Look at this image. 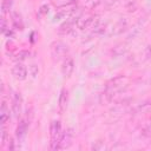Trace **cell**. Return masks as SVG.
Listing matches in <instances>:
<instances>
[{
	"label": "cell",
	"instance_id": "5bb4252c",
	"mask_svg": "<svg viewBox=\"0 0 151 151\" xmlns=\"http://www.w3.org/2000/svg\"><path fill=\"white\" fill-rule=\"evenodd\" d=\"M13 18V26L18 29H22L24 28V24H22V20H21V17L18 14V13H13L12 15Z\"/></svg>",
	"mask_w": 151,
	"mask_h": 151
},
{
	"label": "cell",
	"instance_id": "e0dca14e",
	"mask_svg": "<svg viewBox=\"0 0 151 151\" xmlns=\"http://www.w3.org/2000/svg\"><path fill=\"white\" fill-rule=\"evenodd\" d=\"M6 140H7V132L2 126V130H1V146H4L6 144Z\"/></svg>",
	"mask_w": 151,
	"mask_h": 151
},
{
	"label": "cell",
	"instance_id": "44dd1931",
	"mask_svg": "<svg viewBox=\"0 0 151 151\" xmlns=\"http://www.w3.org/2000/svg\"><path fill=\"white\" fill-rule=\"evenodd\" d=\"M104 147H105V146L101 144V142H98V143H97V145H93V146H92V149H94V150H98V149H104Z\"/></svg>",
	"mask_w": 151,
	"mask_h": 151
},
{
	"label": "cell",
	"instance_id": "ba28073f",
	"mask_svg": "<svg viewBox=\"0 0 151 151\" xmlns=\"http://www.w3.org/2000/svg\"><path fill=\"white\" fill-rule=\"evenodd\" d=\"M77 22V20L76 19H73V18H68L60 27H59V33L60 34H67L68 32H71L72 31V27H73V25Z\"/></svg>",
	"mask_w": 151,
	"mask_h": 151
},
{
	"label": "cell",
	"instance_id": "5b68a950",
	"mask_svg": "<svg viewBox=\"0 0 151 151\" xmlns=\"http://www.w3.org/2000/svg\"><path fill=\"white\" fill-rule=\"evenodd\" d=\"M12 74L18 80H25L27 77V70L21 63H17L12 68Z\"/></svg>",
	"mask_w": 151,
	"mask_h": 151
},
{
	"label": "cell",
	"instance_id": "52a82bcc",
	"mask_svg": "<svg viewBox=\"0 0 151 151\" xmlns=\"http://www.w3.org/2000/svg\"><path fill=\"white\" fill-rule=\"evenodd\" d=\"M74 70V63L72 60V58H66L63 66H61V72L65 77H71L72 72Z\"/></svg>",
	"mask_w": 151,
	"mask_h": 151
},
{
	"label": "cell",
	"instance_id": "8992f818",
	"mask_svg": "<svg viewBox=\"0 0 151 151\" xmlns=\"http://www.w3.org/2000/svg\"><path fill=\"white\" fill-rule=\"evenodd\" d=\"M72 139H73V132H72L71 129L63 132V137H61V140H60V149L70 147V145L72 144Z\"/></svg>",
	"mask_w": 151,
	"mask_h": 151
},
{
	"label": "cell",
	"instance_id": "ffe728a7",
	"mask_svg": "<svg viewBox=\"0 0 151 151\" xmlns=\"http://www.w3.org/2000/svg\"><path fill=\"white\" fill-rule=\"evenodd\" d=\"M47 12H48V7H47L46 5L41 6L40 9H39V14H45V13H47Z\"/></svg>",
	"mask_w": 151,
	"mask_h": 151
},
{
	"label": "cell",
	"instance_id": "7a4b0ae2",
	"mask_svg": "<svg viewBox=\"0 0 151 151\" xmlns=\"http://www.w3.org/2000/svg\"><path fill=\"white\" fill-rule=\"evenodd\" d=\"M50 134H51V149L59 150L60 149V140L63 137L61 124L59 120H53L50 125Z\"/></svg>",
	"mask_w": 151,
	"mask_h": 151
},
{
	"label": "cell",
	"instance_id": "d6986e66",
	"mask_svg": "<svg viewBox=\"0 0 151 151\" xmlns=\"http://www.w3.org/2000/svg\"><path fill=\"white\" fill-rule=\"evenodd\" d=\"M31 74H32V77H35L37 74H38V66L37 65H31Z\"/></svg>",
	"mask_w": 151,
	"mask_h": 151
},
{
	"label": "cell",
	"instance_id": "4fadbf2b",
	"mask_svg": "<svg viewBox=\"0 0 151 151\" xmlns=\"http://www.w3.org/2000/svg\"><path fill=\"white\" fill-rule=\"evenodd\" d=\"M78 0H52V4L58 8H65L73 6Z\"/></svg>",
	"mask_w": 151,
	"mask_h": 151
},
{
	"label": "cell",
	"instance_id": "9c48e42d",
	"mask_svg": "<svg viewBox=\"0 0 151 151\" xmlns=\"http://www.w3.org/2000/svg\"><path fill=\"white\" fill-rule=\"evenodd\" d=\"M12 111H13L15 117H19L20 111H21V97H20V93H14V96H13Z\"/></svg>",
	"mask_w": 151,
	"mask_h": 151
},
{
	"label": "cell",
	"instance_id": "7c38bea8",
	"mask_svg": "<svg viewBox=\"0 0 151 151\" xmlns=\"http://www.w3.org/2000/svg\"><path fill=\"white\" fill-rule=\"evenodd\" d=\"M27 127H28V123L25 119H21L20 123H19V125H18V127H17V137L19 139H21V138L25 137V134L27 132Z\"/></svg>",
	"mask_w": 151,
	"mask_h": 151
},
{
	"label": "cell",
	"instance_id": "6da1fadb",
	"mask_svg": "<svg viewBox=\"0 0 151 151\" xmlns=\"http://www.w3.org/2000/svg\"><path fill=\"white\" fill-rule=\"evenodd\" d=\"M129 78L127 77H124V76H119V77H116L114 79H112L107 85H106V94L112 98L113 96H116L118 92L123 91L127 85H129Z\"/></svg>",
	"mask_w": 151,
	"mask_h": 151
},
{
	"label": "cell",
	"instance_id": "3957f363",
	"mask_svg": "<svg viewBox=\"0 0 151 151\" xmlns=\"http://www.w3.org/2000/svg\"><path fill=\"white\" fill-rule=\"evenodd\" d=\"M51 53H52L53 59L59 60L66 57V54L68 53V46L63 41H55L51 46Z\"/></svg>",
	"mask_w": 151,
	"mask_h": 151
},
{
	"label": "cell",
	"instance_id": "7402d4cb",
	"mask_svg": "<svg viewBox=\"0 0 151 151\" xmlns=\"http://www.w3.org/2000/svg\"><path fill=\"white\" fill-rule=\"evenodd\" d=\"M8 149H9V150H14V142H13V139H12V138L9 139V144H8Z\"/></svg>",
	"mask_w": 151,
	"mask_h": 151
},
{
	"label": "cell",
	"instance_id": "ac0fdd59",
	"mask_svg": "<svg viewBox=\"0 0 151 151\" xmlns=\"http://www.w3.org/2000/svg\"><path fill=\"white\" fill-rule=\"evenodd\" d=\"M1 31H2V33H6V31H7V25H6V19L4 18V15H2V18H1Z\"/></svg>",
	"mask_w": 151,
	"mask_h": 151
},
{
	"label": "cell",
	"instance_id": "277c9868",
	"mask_svg": "<svg viewBox=\"0 0 151 151\" xmlns=\"http://www.w3.org/2000/svg\"><path fill=\"white\" fill-rule=\"evenodd\" d=\"M93 22H94V15L88 14V13H86V14H83L81 13L80 17L77 19L76 25H77V27L79 29H85V28L90 27Z\"/></svg>",
	"mask_w": 151,
	"mask_h": 151
},
{
	"label": "cell",
	"instance_id": "30bf717a",
	"mask_svg": "<svg viewBox=\"0 0 151 151\" xmlns=\"http://www.w3.org/2000/svg\"><path fill=\"white\" fill-rule=\"evenodd\" d=\"M67 100H68L67 91H66L65 88H63L61 92H60V96H59V110H60V112H64V111L66 110Z\"/></svg>",
	"mask_w": 151,
	"mask_h": 151
},
{
	"label": "cell",
	"instance_id": "8fae6325",
	"mask_svg": "<svg viewBox=\"0 0 151 151\" xmlns=\"http://www.w3.org/2000/svg\"><path fill=\"white\" fill-rule=\"evenodd\" d=\"M8 119H9V111H8V109H7L6 101H5V100H2L1 110H0V122H1V125L4 126Z\"/></svg>",
	"mask_w": 151,
	"mask_h": 151
},
{
	"label": "cell",
	"instance_id": "9a60e30c",
	"mask_svg": "<svg viewBox=\"0 0 151 151\" xmlns=\"http://www.w3.org/2000/svg\"><path fill=\"white\" fill-rule=\"evenodd\" d=\"M29 55H31V52H29V51H27V50H22V51H19V52L15 54L14 59H15L17 61H22V60L27 59Z\"/></svg>",
	"mask_w": 151,
	"mask_h": 151
},
{
	"label": "cell",
	"instance_id": "2e32d148",
	"mask_svg": "<svg viewBox=\"0 0 151 151\" xmlns=\"http://www.w3.org/2000/svg\"><path fill=\"white\" fill-rule=\"evenodd\" d=\"M12 2H13V0H2V2H1V12H2V15H5L6 12L11 8Z\"/></svg>",
	"mask_w": 151,
	"mask_h": 151
}]
</instances>
